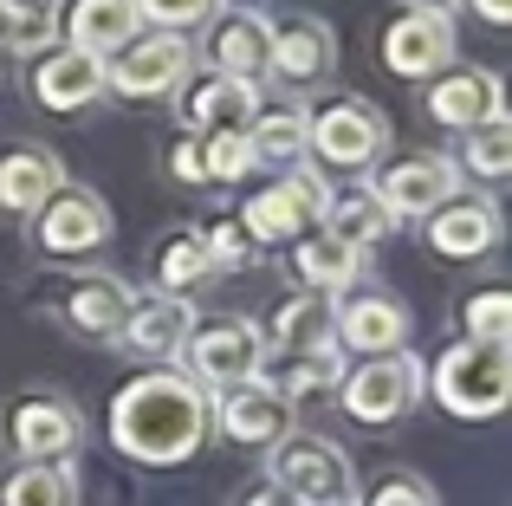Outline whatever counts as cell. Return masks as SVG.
I'll return each instance as SVG.
<instances>
[{"instance_id":"cell-38","label":"cell","mask_w":512,"mask_h":506,"mask_svg":"<svg viewBox=\"0 0 512 506\" xmlns=\"http://www.w3.org/2000/svg\"><path fill=\"white\" fill-rule=\"evenodd\" d=\"M370 506H435V494H428L422 481H409V474H389V481L370 494Z\"/></svg>"},{"instance_id":"cell-20","label":"cell","mask_w":512,"mask_h":506,"mask_svg":"<svg viewBox=\"0 0 512 506\" xmlns=\"http://www.w3.org/2000/svg\"><path fill=\"white\" fill-rule=\"evenodd\" d=\"M143 13L137 0H72V13H65V33H72L78 52H91V59H111V52H124L130 39H137Z\"/></svg>"},{"instance_id":"cell-30","label":"cell","mask_w":512,"mask_h":506,"mask_svg":"<svg viewBox=\"0 0 512 506\" xmlns=\"http://www.w3.org/2000/svg\"><path fill=\"white\" fill-rule=\"evenodd\" d=\"M253 163H299L305 156V117L299 111H266L260 130H247Z\"/></svg>"},{"instance_id":"cell-22","label":"cell","mask_w":512,"mask_h":506,"mask_svg":"<svg viewBox=\"0 0 512 506\" xmlns=\"http://www.w3.org/2000/svg\"><path fill=\"white\" fill-rule=\"evenodd\" d=\"M59 189H65V169L52 150H13L0 163V208H13V215H39Z\"/></svg>"},{"instance_id":"cell-26","label":"cell","mask_w":512,"mask_h":506,"mask_svg":"<svg viewBox=\"0 0 512 506\" xmlns=\"http://www.w3.org/2000/svg\"><path fill=\"white\" fill-rule=\"evenodd\" d=\"M0 506H78V474L65 461H26L7 474Z\"/></svg>"},{"instance_id":"cell-3","label":"cell","mask_w":512,"mask_h":506,"mask_svg":"<svg viewBox=\"0 0 512 506\" xmlns=\"http://www.w3.org/2000/svg\"><path fill=\"white\" fill-rule=\"evenodd\" d=\"M266 455H273V487H286L305 506H350V494H357V474H350L344 448L325 442V435H286Z\"/></svg>"},{"instance_id":"cell-4","label":"cell","mask_w":512,"mask_h":506,"mask_svg":"<svg viewBox=\"0 0 512 506\" xmlns=\"http://www.w3.org/2000/svg\"><path fill=\"white\" fill-rule=\"evenodd\" d=\"M182 351H188V377L201 390H234V383L260 377V364H266V338L247 318H201L182 338Z\"/></svg>"},{"instance_id":"cell-41","label":"cell","mask_w":512,"mask_h":506,"mask_svg":"<svg viewBox=\"0 0 512 506\" xmlns=\"http://www.w3.org/2000/svg\"><path fill=\"white\" fill-rule=\"evenodd\" d=\"M474 7H480V20H493V26L512 20V0H474Z\"/></svg>"},{"instance_id":"cell-40","label":"cell","mask_w":512,"mask_h":506,"mask_svg":"<svg viewBox=\"0 0 512 506\" xmlns=\"http://www.w3.org/2000/svg\"><path fill=\"white\" fill-rule=\"evenodd\" d=\"M240 506H305V500H292L286 487H273V481H266V487H247V500H240Z\"/></svg>"},{"instance_id":"cell-16","label":"cell","mask_w":512,"mask_h":506,"mask_svg":"<svg viewBox=\"0 0 512 506\" xmlns=\"http://www.w3.org/2000/svg\"><path fill=\"white\" fill-rule=\"evenodd\" d=\"M39 241H46V253H85V247L111 241V208L91 189H59L39 208Z\"/></svg>"},{"instance_id":"cell-35","label":"cell","mask_w":512,"mask_h":506,"mask_svg":"<svg viewBox=\"0 0 512 506\" xmlns=\"http://www.w3.org/2000/svg\"><path fill=\"white\" fill-rule=\"evenodd\" d=\"M201 273H208L201 234H182V241H169V253H163V286H169V292H182V286H195Z\"/></svg>"},{"instance_id":"cell-36","label":"cell","mask_w":512,"mask_h":506,"mask_svg":"<svg viewBox=\"0 0 512 506\" xmlns=\"http://www.w3.org/2000/svg\"><path fill=\"white\" fill-rule=\"evenodd\" d=\"M214 7L221 0H137V13L156 26H201V20H214Z\"/></svg>"},{"instance_id":"cell-37","label":"cell","mask_w":512,"mask_h":506,"mask_svg":"<svg viewBox=\"0 0 512 506\" xmlns=\"http://www.w3.org/2000/svg\"><path fill=\"white\" fill-rule=\"evenodd\" d=\"M201 253H208V266H247L253 260V241L234 228V221H221V228L201 234Z\"/></svg>"},{"instance_id":"cell-18","label":"cell","mask_w":512,"mask_h":506,"mask_svg":"<svg viewBox=\"0 0 512 506\" xmlns=\"http://www.w3.org/2000/svg\"><path fill=\"white\" fill-rule=\"evenodd\" d=\"M253 111H260V91H253L247 78H227V72L201 78V85L182 98V117H188V130H208V137H227V130H247V124H253Z\"/></svg>"},{"instance_id":"cell-31","label":"cell","mask_w":512,"mask_h":506,"mask_svg":"<svg viewBox=\"0 0 512 506\" xmlns=\"http://www.w3.org/2000/svg\"><path fill=\"white\" fill-rule=\"evenodd\" d=\"M467 169L487 176V182L512 169V124H506V117H487V124L467 130Z\"/></svg>"},{"instance_id":"cell-43","label":"cell","mask_w":512,"mask_h":506,"mask_svg":"<svg viewBox=\"0 0 512 506\" xmlns=\"http://www.w3.org/2000/svg\"><path fill=\"white\" fill-rule=\"evenodd\" d=\"M428 7H441V13H448V0H428Z\"/></svg>"},{"instance_id":"cell-34","label":"cell","mask_w":512,"mask_h":506,"mask_svg":"<svg viewBox=\"0 0 512 506\" xmlns=\"http://www.w3.org/2000/svg\"><path fill=\"white\" fill-rule=\"evenodd\" d=\"M461 325H467V338H506L512 331V299L506 292H480V299H467Z\"/></svg>"},{"instance_id":"cell-27","label":"cell","mask_w":512,"mask_h":506,"mask_svg":"<svg viewBox=\"0 0 512 506\" xmlns=\"http://www.w3.org/2000/svg\"><path fill=\"white\" fill-rule=\"evenodd\" d=\"M208 59H214V72L253 85V78L266 72V26L260 20H221L214 39H208Z\"/></svg>"},{"instance_id":"cell-39","label":"cell","mask_w":512,"mask_h":506,"mask_svg":"<svg viewBox=\"0 0 512 506\" xmlns=\"http://www.w3.org/2000/svg\"><path fill=\"white\" fill-rule=\"evenodd\" d=\"M169 169H175L182 182H201V176H208V163H201V143H182V150L169 156Z\"/></svg>"},{"instance_id":"cell-42","label":"cell","mask_w":512,"mask_h":506,"mask_svg":"<svg viewBox=\"0 0 512 506\" xmlns=\"http://www.w3.org/2000/svg\"><path fill=\"white\" fill-rule=\"evenodd\" d=\"M0 33H7V0H0Z\"/></svg>"},{"instance_id":"cell-33","label":"cell","mask_w":512,"mask_h":506,"mask_svg":"<svg viewBox=\"0 0 512 506\" xmlns=\"http://www.w3.org/2000/svg\"><path fill=\"white\" fill-rule=\"evenodd\" d=\"M201 163H208V176H214V182L247 176V169H253V143H247V130H227V137H214L208 150H201Z\"/></svg>"},{"instance_id":"cell-12","label":"cell","mask_w":512,"mask_h":506,"mask_svg":"<svg viewBox=\"0 0 512 506\" xmlns=\"http://www.w3.org/2000/svg\"><path fill=\"white\" fill-rule=\"evenodd\" d=\"M214 422L227 429V442H247V448H273L292 435V403L279 390H266L260 377L234 383V390L221 396V409H214Z\"/></svg>"},{"instance_id":"cell-17","label":"cell","mask_w":512,"mask_h":506,"mask_svg":"<svg viewBox=\"0 0 512 506\" xmlns=\"http://www.w3.org/2000/svg\"><path fill=\"white\" fill-rule=\"evenodd\" d=\"M188 331H195L188 299H182V292H163V299H137V305H130L124 325H117V344L137 351V357H175Z\"/></svg>"},{"instance_id":"cell-28","label":"cell","mask_w":512,"mask_h":506,"mask_svg":"<svg viewBox=\"0 0 512 506\" xmlns=\"http://www.w3.org/2000/svg\"><path fill=\"white\" fill-rule=\"evenodd\" d=\"M325 234H338V241L350 247H370V241H383L389 234V215H383V202H376L370 189H344V195H325Z\"/></svg>"},{"instance_id":"cell-11","label":"cell","mask_w":512,"mask_h":506,"mask_svg":"<svg viewBox=\"0 0 512 506\" xmlns=\"http://www.w3.org/2000/svg\"><path fill=\"white\" fill-rule=\"evenodd\" d=\"M7 435L26 461H72V448L85 442V422L65 396H20L7 416Z\"/></svg>"},{"instance_id":"cell-13","label":"cell","mask_w":512,"mask_h":506,"mask_svg":"<svg viewBox=\"0 0 512 506\" xmlns=\"http://www.w3.org/2000/svg\"><path fill=\"white\" fill-rule=\"evenodd\" d=\"M383 59H389V72H402V78L441 72V65L454 59V20H448L441 7L402 13V20L383 33Z\"/></svg>"},{"instance_id":"cell-2","label":"cell","mask_w":512,"mask_h":506,"mask_svg":"<svg viewBox=\"0 0 512 506\" xmlns=\"http://www.w3.org/2000/svg\"><path fill=\"white\" fill-rule=\"evenodd\" d=\"M435 396H441V409L461 416V422L500 416L506 396H512V344L506 338H461L435 364Z\"/></svg>"},{"instance_id":"cell-15","label":"cell","mask_w":512,"mask_h":506,"mask_svg":"<svg viewBox=\"0 0 512 506\" xmlns=\"http://www.w3.org/2000/svg\"><path fill=\"white\" fill-rule=\"evenodd\" d=\"M266 65L292 85H318L338 65V39H331L325 20H279L266 26Z\"/></svg>"},{"instance_id":"cell-21","label":"cell","mask_w":512,"mask_h":506,"mask_svg":"<svg viewBox=\"0 0 512 506\" xmlns=\"http://www.w3.org/2000/svg\"><path fill=\"white\" fill-rule=\"evenodd\" d=\"M33 91H39L46 111H78V104H91L104 91V59H91V52H78V46L46 52V59H39Z\"/></svg>"},{"instance_id":"cell-9","label":"cell","mask_w":512,"mask_h":506,"mask_svg":"<svg viewBox=\"0 0 512 506\" xmlns=\"http://www.w3.org/2000/svg\"><path fill=\"white\" fill-rule=\"evenodd\" d=\"M331 344L363 351V357L409 351V312H402L389 292H357V299L331 305Z\"/></svg>"},{"instance_id":"cell-19","label":"cell","mask_w":512,"mask_h":506,"mask_svg":"<svg viewBox=\"0 0 512 506\" xmlns=\"http://www.w3.org/2000/svg\"><path fill=\"white\" fill-rule=\"evenodd\" d=\"M428 111H435L448 130H474V124H487V117H506V91H500V78H493V72L461 65V72H448L435 85Z\"/></svg>"},{"instance_id":"cell-1","label":"cell","mask_w":512,"mask_h":506,"mask_svg":"<svg viewBox=\"0 0 512 506\" xmlns=\"http://www.w3.org/2000/svg\"><path fill=\"white\" fill-rule=\"evenodd\" d=\"M208 429H214V390H201L182 370H150V377L124 383L111 403V442L150 468L188 461L208 442Z\"/></svg>"},{"instance_id":"cell-14","label":"cell","mask_w":512,"mask_h":506,"mask_svg":"<svg viewBox=\"0 0 512 506\" xmlns=\"http://www.w3.org/2000/svg\"><path fill=\"white\" fill-rule=\"evenodd\" d=\"M500 241V208L487 195H448V202L428 215V247L448 253V260H480Z\"/></svg>"},{"instance_id":"cell-25","label":"cell","mask_w":512,"mask_h":506,"mask_svg":"<svg viewBox=\"0 0 512 506\" xmlns=\"http://www.w3.org/2000/svg\"><path fill=\"white\" fill-rule=\"evenodd\" d=\"M130 305H137V299H130L124 279H72L65 318H72L78 331H91V338H117V325H124Z\"/></svg>"},{"instance_id":"cell-29","label":"cell","mask_w":512,"mask_h":506,"mask_svg":"<svg viewBox=\"0 0 512 506\" xmlns=\"http://www.w3.org/2000/svg\"><path fill=\"white\" fill-rule=\"evenodd\" d=\"M273 344H279V351L331 344V292H305V299L279 305V312H273Z\"/></svg>"},{"instance_id":"cell-7","label":"cell","mask_w":512,"mask_h":506,"mask_svg":"<svg viewBox=\"0 0 512 506\" xmlns=\"http://www.w3.org/2000/svg\"><path fill=\"white\" fill-rule=\"evenodd\" d=\"M383 117L370 111V104H357V98H344V104H325V111L305 124V143H312L325 163H338V169H370L376 156H383Z\"/></svg>"},{"instance_id":"cell-6","label":"cell","mask_w":512,"mask_h":506,"mask_svg":"<svg viewBox=\"0 0 512 506\" xmlns=\"http://www.w3.org/2000/svg\"><path fill=\"white\" fill-rule=\"evenodd\" d=\"M188 39L182 33H150V39H130L117 59H104V85L124 91V98H169L175 78H188Z\"/></svg>"},{"instance_id":"cell-24","label":"cell","mask_w":512,"mask_h":506,"mask_svg":"<svg viewBox=\"0 0 512 506\" xmlns=\"http://www.w3.org/2000/svg\"><path fill=\"white\" fill-rule=\"evenodd\" d=\"M338 377H344V351L338 344H312V351H286L279 364H260V383L279 390L286 403H299V396H312V390H331Z\"/></svg>"},{"instance_id":"cell-32","label":"cell","mask_w":512,"mask_h":506,"mask_svg":"<svg viewBox=\"0 0 512 506\" xmlns=\"http://www.w3.org/2000/svg\"><path fill=\"white\" fill-rule=\"evenodd\" d=\"M52 33H59L52 26V0H7V33L0 39H13L20 52H39Z\"/></svg>"},{"instance_id":"cell-8","label":"cell","mask_w":512,"mask_h":506,"mask_svg":"<svg viewBox=\"0 0 512 506\" xmlns=\"http://www.w3.org/2000/svg\"><path fill=\"white\" fill-rule=\"evenodd\" d=\"M370 195L383 202L389 221L435 215V208L454 195V163H448V156H402V163H389L383 176L370 182Z\"/></svg>"},{"instance_id":"cell-23","label":"cell","mask_w":512,"mask_h":506,"mask_svg":"<svg viewBox=\"0 0 512 506\" xmlns=\"http://www.w3.org/2000/svg\"><path fill=\"white\" fill-rule=\"evenodd\" d=\"M363 266H370V247H350V241H338V234H305L299 253H292V273H299L312 292L357 286Z\"/></svg>"},{"instance_id":"cell-10","label":"cell","mask_w":512,"mask_h":506,"mask_svg":"<svg viewBox=\"0 0 512 506\" xmlns=\"http://www.w3.org/2000/svg\"><path fill=\"white\" fill-rule=\"evenodd\" d=\"M318 208H325L318 176H312V169H292L286 182H273V189H260L247 202L240 234H247L253 247H260V241H292V234H305V215H318Z\"/></svg>"},{"instance_id":"cell-5","label":"cell","mask_w":512,"mask_h":506,"mask_svg":"<svg viewBox=\"0 0 512 506\" xmlns=\"http://www.w3.org/2000/svg\"><path fill=\"white\" fill-rule=\"evenodd\" d=\"M338 390H344L350 422H396L422 403V364H415V351H389V357L357 364L350 377H338Z\"/></svg>"}]
</instances>
